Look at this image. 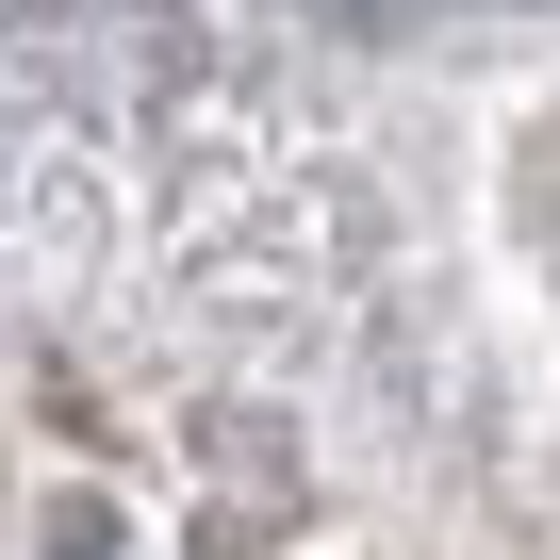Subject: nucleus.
<instances>
[{"label":"nucleus","instance_id":"1","mask_svg":"<svg viewBox=\"0 0 560 560\" xmlns=\"http://www.w3.org/2000/svg\"><path fill=\"white\" fill-rule=\"evenodd\" d=\"M330 18H363V34H412V18H462V0H330Z\"/></svg>","mask_w":560,"mask_h":560}]
</instances>
